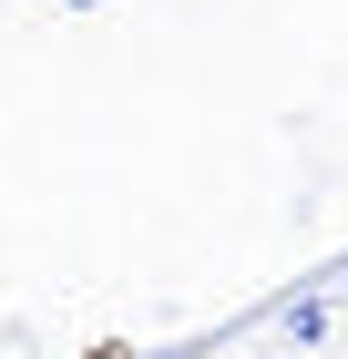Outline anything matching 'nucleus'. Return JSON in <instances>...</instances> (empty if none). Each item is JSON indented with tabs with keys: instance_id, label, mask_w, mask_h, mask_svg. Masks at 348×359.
Returning a JSON list of instances; mask_svg holds the SVG:
<instances>
[{
	"instance_id": "nucleus-1",
	"label": "nucleus",
	"mask_w": 348,
	"mask_h": 359,
	"mask_svg": "<svg viewBox=\"0 0 348 359\" xmlns=\"http://www.w3.org/2000/svg\"><path fill=\"white\" fill-rule=\"evenodd\" d=\"M287 339H328V298H287Z\"/></svg>"
},
{
	"instance_id": "nucleus-2",
	"label": "nucleus",
	"mask_w": 348,
	"mask_h": 359,
	"mask_svg": "<svg viewBox=\"0 0 348 359\" xmlns=\"http://www.w3.org/2000/svg\"><path fill=\"white\" fill-rule=\"evenodd\" d=\"M62 11H103V0H62Z\"/></svg>"
}]
</instances>
